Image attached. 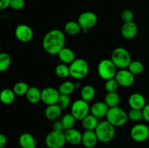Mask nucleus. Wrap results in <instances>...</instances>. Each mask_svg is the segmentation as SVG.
<instances>
[{"mask_svg": "<svg viewBox=\"0 0 149 148\" xmlns=\"http://www.w3.org/2000/svg\"><path fill=\"white\" fill-rule=\"evenodd\" d=\"M26 99L31 104H36L42 100V91L37 87H29L27 93L26 94Z\"/></svg>", "mask_w": 149, "mask_h": 148, "instance_id": "23", "label": "nucleus"}, {"mask_svg": "<svg viewBox=\"0 0 149 148\" xmlns=\"http://www.w3.org/2000/svg\"><path fill=\"white\" fill-rule=\"evenodd\" d=\"M128 103L131 109L136 110H143L146 103V100L142 94L140 93H133L130 96L128 99Z\"/></svg>", "mask_w": 149, "mask_h": 148, "instance_id": "14", "label": "nucleus"}, {"mask_svg": "<svg viewBox=\"0 0 149 148\" xmlns=\"http://www.w3.org/2000/svg\"><path fill=\"white\" fill-rule=\"evenodd\" d=\"M77 22L81 26V30H89L95 26L97 22V17L93 12H84L79 15Z\"/></svg>", "mask_w": 149, "mask_h": 148, "instance_id": "10", "label": "nucleus"}, {"mask_svg": "<svg viewBox=\"0 0 149 148\" xmlns=\"http://www.w3.org/2000/svg\"><path fill=\"white\" fill-rule=\"evenodd\" d=\"M134 75H141L144 70V65L141 61L134 60L131 62L127 68Z\"/></svg>", "mask_w": 149, "mask_h": 148, "instance_id": "31", "label": "nucleus"}, {"mask_svg": "<svg viewBox=\"0 0 149 148\" xmlns=\"http://www.w3.org/2000/svg\"><path fill=\"white\" fill-rule=\"evenodd\" d=\"M121 18L124 23L132 22L134 20V13L130 10H125L121 14Z\"/></svg>", "mask_w": 149, "mask_h": 148, "instance_id": "37", "label": "nucleus"}, {"mask_svg": "<svg viewBox=\"0 0 149 148\" xmlns=\"http://www.w3.org/2000/svg\"><path fill=\"white\" fill-rule=\"evenodd\" d=\"M117 69L111 59H103L100 61L97 65V74L103 80L111 79L115 78Z\"/></svg>", "mask_w": 149, "mask_h": 148, "instance_id": "6", "label": "nucleus"}, {"mask_svg": "<svg viewBox=\"0 0 149 148\" xmlns=\"http://www.w3.org/2000/svg\"><path fill=\"white\" fill-rule=\"evenodd\" d=\"M99 122L98 118L90 113L81 120V125L85 130L95 131Z\"/></svg>", "mask_w": 149, "mask_h": 148, "instance_id": "22", "label": "nucleus"}, {"mask_svg": "<svg viewBox=\"0 0 149 148\" xmlns=\"http://www.w3.org/2000/svg\"><path fill=\"white\" fill-rule=\"evenodd\" d=\"M7 143V139L3 133L0 134V148H3L6 146Z\"/></svg>", "mask_w": 149, "mask_h": 148, "instance_id": "42", "label": "nucleus"}, {"mask_svg": "<svg viewBox=\"0 0 149 148\" xmlns=\"http://www.w3.org/2000/svg\"><path fill=\"white\" fill-rule=\"evenodd\" d=\"M45 142L48 148H63L66 143L64 131L52 130L45 136Z\"/></svg>", "mask_w": 149, "mask_h": 148, "instance_id": "7", "label": "nucleus"}, {"mask_svg": "<svg viewBox=\"0 0 149 148\" xmlns=\"http://www.w3.org/2000/svg\"><path fill=\"white\" fill-rule=\"evenodd\" d=\"M99 142L97 136L95 131H87L82 133V141L81 143L86 148H93L96 146Z\"/></svg>", "mask_w": 149, "mask_h": 148, "instance_id": "18", "label": "nucleus"}, {"mask_svg": "<svg viewBox=\"0 0 149 148\" xmlns=\"http://www.w3.org/2000/svg\"><path fill=\"white\" fill-rule=\"evenodd\" d=\"M90 107L88 102L82 99L77 100L71 104V113L77 120H81L84 117L90 114Z\"/></svg>", "mask_w": 149, "mask_h": 148, "instance_id": "8", "label": "nucleus"}, {"mask_svg": "<svg viewBox=\"0 0 149 148\" xmlns=\"http://www.w3.org/2000/svg\"><path fill=\"white\" fill-rule=\"evenodd\" d=\"M11 57L8 53L1 52L0 54V72L7 71L11 64Z\"/></svg>", "mask_w": 149, "mask_h": 148, "instance_id": "30", "label": "nucleus"}, {"mask_svg": "<svg viewBox=\"0 0 149 148\" xmlns=\"http://www.w3.org/2000/svg\"><path fill=\"white\" fill-rule=\"evenodd\" d=\"M111 59L119 70L128 68L132 62L130 54L125 48L117 47L112 52Z\"/></svg>", "mask_w": 149, "mask_h": 148, "instance_id": "3", "label": "nucleus"}, {"mask_svg": "<svg viewBox=\"0 0 149 148\" xmlns=\"http://www.w3.org/2000/svg\"><path fill=\"white\" fill-rule=\"evenodd\" d=\"M76 120H77V119L74 117V115L71 113H67V114L64 115V116L61 119L64 131L73 129L74 125H75Z\"/></svg>", "mask_w": 149, "mask_h": 148, "instance_id": "32", "label": "nucleus"}, {"mask_svg": "<svg viewBox=\"0 0 149 148\" xmlns=\"http://www.w3.org/2000/svg\"><path fill=\"white\" fill-rule=\"evenodd\" d=\"M29 89V86L23 81H19L16 83L13 86V91L15 94L17 96H23L26 95L28 90Z\"/></svg>", "mask_w": 149, "mask_h": 148, "instance_id": "33", "label": "nucleus"}, {"mask_svg": "<svg viewBox=\"0 0 149 148\" xmlns=\"http://www.w3.org/2000/svg\"><path fill=\"white\" fill-rule=\"evenodd\" d=\"M25 6V0H12L10 7L15 10H20Z\"/></svg>", "mask_w": 149, "mask_h": 148, "instance_id": "38", "label": "nucleus"}, {"mask_svg": "<svg viewBox=\"0 0 149 148\" xmlns=\"http://www.w3.org/2000/svg\"><path fill=\"white\" fill-rule=\"evenodd\" d=\"M53 130L59 131H64V128L61 120H56L53 124Z\"/></svg>", "mask_w": 149, "mask_h": 148, "instance_id": "39", "label": "nucleus"}, {"mask_svg": "<svg viewBox=\"0 0 149 148\" xmlns=\"http://www.w3.org/2000/svg\"><path fill=\"white\" fill-rule=\"evenodd\" d=\"M12 0H0V9L1 10H5L10 7Z\"/></svg>", "mask_w": 149, "mask_h": 148, "instance_id": "41", "label": "nucleus"}, {"mask_svg": "<svg viewBox=\"0 0 149 148\" xmlns=\"http://www.w3.org/2000/svg\"><path fill=\"white\" fill-rule=\"evenodd\" d=\"M106 120L115 127L122 126L127 122L128 114L122 108L118 107L109 108L106 115Z\"/></svg>", "mask_w": 149, "mask_h": 148, "instance_id": "5", "label": "nucleus"}, {"mask_svg": "<svg viewBox=\"0 0 149 148\" xmlns=\"http://www.w3.org/2000/svg\"><path fill=\"white\" fill-rule=\"evenodd\" d=\"M64 30L66 34L69 36H76L81 31V28L78 22L71 20L65 23Z\"/></svg>", "mask_w": 149, "mask_h": 148, "instance_id": "24", "label": "nucleus"}, {"mask_svg": "<svg viewBox=\"0 0 149 148\" xmlns=\"http://www.w3.org/2000/svg\"><path fill=\"white\" fill-rule=\"evenodd\" d=\"M128 114V119L132 122L138 123L143 119L142 110H136V109H131Z\"/></svg>", "mask_w": 149, "mask_h": 148, "instance_id": "34", "label": "nucleus"}, {"mask_svg": "<svg viewBox=\"0 0 149 148\" xmlns=\"http://www.w3.org/2000/svg\"><path fill=\"white\" fill-rule=\"evenodd\" d=\"M119 84L117 83L115 78H111V79L106 81L105 84V89L107 92H115L118 89Z\"/></svg>", "mask_w": 149, "mask_h": 148, "instance_id": "35", "label": "nucleus"}, {"mask_svg": "<svg viewBox=\"0 0 149 148\" xmlns=\"http://www.w3.org/2000/svg\"><path fill=\"white\" fill-rule=\"evenodd\" d=\"M15 36L18 41L26 43L33 39V31L31 28L28 25L20 24L15 28Z\"/></svg>", "mask_w": 149, "mask_h": 148, "instance_id": "13", "label": "nucleus"}, {"mask_svg": "<svg viewBox=\"0 0 149 148\" xmlns=\"http://www.w3.org/2000/svg\"><path fill=\"white\" fill-rule=\"evenodd\" d=\"M70 75L73 78L79 80L85 78L88 75L89 64L85 59L81 58H77L74 62L69 65Z\"/></svg>", "mask_w": 149, "mask_h": 148, "instance_id": "4", "label": "nucleus"}, {"mask_svg": "<svg viewBox=\"0 0 149 148\" xmlns=\"http://www.w3.org/2000/svg\"><path fill=\"white\" fill-rule=\"evenodd\" d=\"M62 109L58 104L48 105L45 110V115L48 120H56L62 114Z\"/></svg>", "mask_w": 149, "mask_h": 148, "instance_id": "20", "label": "nucleus"}, {"mask_svg": "<svg viewBox=\"0 0 149 148\" xmlns=\"http://www.w3.org/2000/svg\"><path fill=\"white\" fill-rule=\"evenodd\" d=\"M75 84L72 81H63L61 85L59 86L58 91L61 94H65V95H70L72 94L75 90Z\"/></svg>", "mask_w": 149, "mask_h": 148, "instance_id": "28", "label": "nucleus"}, {"mask_svg": "<svg viewBox=\"0 0 149 148\" xmlns=\"http://www.w3.org/2000/svg\"><path fill=\"white\" fill-rule=\"evenodd\" d=\"M18 142L21 148H36V142L33 135L25 132L19 136Z\"/></svg>", "mask_w": 149, "mask_h": 148, "instance_id": "19", "label": "nucleus"}, {"mask_svg": "<svg viewBox=\"0 0 149 148\" xmlns=\"http://www.w3.org/2000/svg\"><path fill=\"white\" fill-rule=\"evenodd\" d=\"M115 79L121 86L130 87L135 82V75L127 68L120 69L116 73Z\"/></svg>", "mask_w": 149, "mask_h": 148, "instance_id": "12", "label": "nucleus"}, {"mask_svg": "<svg viewBox=\"0 0 149 148\" xmlns=\"http://www.w3.org/2000/svg\"><path fill=\"white\" fill-rule=\"evenodd\" d=\"M130 136L135 142H146L149 138V127L144 123H137L131 129Z\"/></svg>", "mask_w": 149, "mask_h": 148, "instance_id": "9", "label": "nucleus"}, {"mask_svg": "<svg viewBox=\"0 0 149 148\" xmlns=\"http://www.w3.org/2000/svg\"><path fill=\"white\" fill-rule=\"evenodd\" d=\"M14 91L10 89H4L0 93V100L4 104H11L15 99Z\"/></svg>", "mask_w": 149, "mask_h": 148, "instance_id": "25", "label": "nucleus"}, {"mask_svg": "<svg viewBox=\"0 0 149 148\" xmlns=\"http://www.w3.org/2000/svg\"><path fill=\"white\" fill-rule=\"evenodd\" d=\"M60 96L61 94L58 89L53 87H46L42 90L41 101L47 106L58 104Z\"/></svg>", "mask_w": 149, "mask_h": 148, "instance_id": "11", "label": "nucleus"}, {"mask_svg": "<svg viewBox=\"0 0 149 148\" xmlns=\"http://www.w3.org/2000/svg\"><path fill=\"white\" fill-rule=\"evenodd\" d=\"M58 56L62 63H65L66 65H70L76 59L74 51L65 46L60 51L59 53L58 54Z\"/></svg>", "mask_w": 149, "mask_h": 148, "instance_id": "21", "label": "nucleus"}, {"mask_svg": "<svg viewBox=\"0 0 149 148\" xmlns=\"http://www.w3.org/2000/svg\"><path fill=\"white\" fill-rule=\"evenodd\" d=\"M74 84H75L76 89H79L80 87H81V84H80V82H79V81H77L76 83H74Z\"/></svg>", "mask_w": 149, "mask_h": 148, "instance_id": "43", "label": "nucleus"}, {"mask_svg": "<svg viewBox=\"0 0 149 148\" xmlns=\"http://www.w3.org/2000/svg\"><path fill=\"white\" fill-rule=\"evenodd\" d=\"M109 107L105 102H96L90 107V113L97 118L106 117Z\"/></svg>", "mask_w": 149, "mask_h": 148, "instance_id": "16", "label": "nucleus"}, {"mask_svg": "<svg viewBox=\"0 0 149 148\" xmlns=\"http://www.w3.org/2000/svg\"><path fill=\"white\" fill-rule=\"evenodd\" d=\"M66 142L71 145H78L82 141V133L77 129H70L64 131Z\"/></svg>", "mask_w": 149, "mask_h": 148, "instance_id": "17", "label": "nucleus"}, {"mask_svg": "<svg viewBox=\"0 0 149 148\" xmlns=\"http://www.w3.org/2000/svg\"><path fill=\"white\" fill-rule=\"evenodd\" d=\"M95 131L98 141L102 143H108L113 140L116 133L115 126L111 124L108 120H102L99 122Z\"/></svg>", "mask_w": 149, "mask_h": 148, "instance_id": "2", "label": "nucleus"}, {"mask_svg": "<svg viewBox=\"0 0 149 148\" xmlns=\"http://www.w3.org/2000/svg\"><path fill=\"white\" fill-rule=\"evenodd\" d=\"M65 33L59 29H52L48 31L42 39V46L47 53L58 55L60 51L65 47Z\"/></svg>", "mask_w": 149, "mask_h": 148, "instance_id": "1", "label": "nucleus"}, {"mask_svg": "<svg viewBox=\"0 0 149 148\" xmlns=\"http://www.w3.org/2000/svg\"><path fill=\"white\" fill-rule=\"evenodd\" d=\"M55 75L61 78H66L70 75L69 66L65 63L58 64L55 69Z\"/></svg>", "mask_w": 149, "mask_h": 148, "instance_id": "29", "label": "nucleus"}, {"mask_svg": "<svg viewBox=\"0 0 149 148\" xmlns=\"http://www.w3.org/2000/svg\"><path fill=\"white\" fill-rule=\"evenodd\" d=\"M58 104L61 107L62 110H65V109L68 108L70 104H71V98H70L69 95L61 94Z\"/></svg>", "mask_w": 149, "mask_h": 148, "instance_id": "36", "label": "nucleus"}, {"mask_svg": "<svg viewBox=\"0 0 149 148\" xmlns=\"http://www.w3.org/2000/svg\"><path fill=\"white\" fill-rule=\"evenodd\" d=\"M105 102L109 108L118 107L120 103V96L116 91L115 92H107L105 97Z\"/></svg>", "mask_w": 149, "mask_h": 148, "instance_id": "26", "label": "nucleus"}, {"mask_svg": "<svg viewBox=\"0 0 149 148\" xmlns=\"http://www.w3.org/2000/svg\"><path fill=\"white\" fill-rule=\"evenodd\" d=\"M81 99L86 102H90L93 100L95 95V89L92 85H85L81 88L80 91Z\"/></svg>", "mask_w": 149, "mask_h": 148, "instance_id": "27", "label": "nucleus"}, {"mask_svg": "<svg viewBox=\"0 0 149 148\" xmlns=\"http://www.w3.org/2000/svg\"><path fill=\"white\" fill-rule=\"evenodd\" d=\"M138 26L133 21L129 22V23H124L121 28L122 36L126 39H134L138 34Z\"/></svg>", "mask_w": 149, "mask_h": 148, "instance_id": "15", "label": "nucleus"}, {"mask_svg": "<svg viewBox=\"0 0 149 148\" xmlns=\"http://www.w3.org/2000/svg\"><path fill=\"white\" fill-rule=\"evenodd\" d=\"M143 115V119L149 123V103H147L145 107L142 110Z\"/></svg>", "mask_w": 149, "mask_h": 148, "instance_id": "40", "label": "nucleus"}]
</instances>
